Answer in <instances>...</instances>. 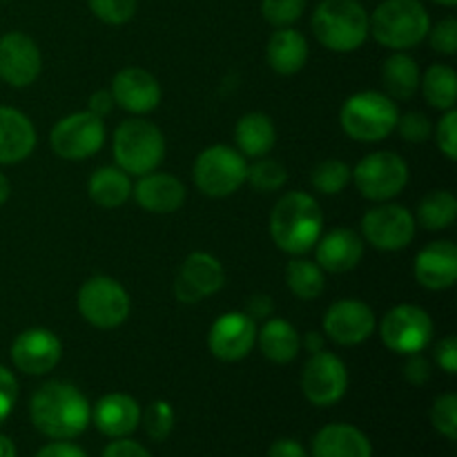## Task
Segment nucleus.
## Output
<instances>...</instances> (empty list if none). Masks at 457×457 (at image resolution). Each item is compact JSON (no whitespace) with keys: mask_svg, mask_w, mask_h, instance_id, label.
I'll use <instances>...</instances> for the list:
<instances>
[{"mask_svg":"<svg viewBox=\"0 0 457 457\" xmlns=\"http://www.w3.org/2000/svg\"><path fill=\"white\" fill-rule=\"evenodd\" d=\"M52 150L65 161H83L96 154L105 143V125L92 112H74L52 129Z\"/></svg>","mask_w":457,"mask_h":457,"instance_id":"9b49d317","label":"nucleus"},{"mask_svg":"<svg viewBox=\"0 0 457 457\" xmlns=\"http://www.w3.org/2000/svg\"><path fill=\"white\" fill-rule=\"evenodd\" d=\"M87 192L94 204L112 210L123 205L132 196V181H129V174L123 172L119 165H105L89 177Z\"/></svg>","mask_w":457,"mask_h":457,"instance_id":"c756f323","label":"nucleus"},{"mask_svg":"<svg viewBox=\"0 0 457 457\" xmlns=\"http://www.w3.org/2000/svg\"><path fill=\"white\" fill-rule=\"evenodd\" d=\"M62 355V344L52 330H22L12 344V361L25 375H45L56 369Z\"/></svg>","mask_w":457,"mask_h":457,"instance_id":"a211bd4d","label":"nucleus"},{"mask_svg":"<svg viewBox=\"0 0 457 457\" xmlns=\"http://www.w3.org/2000/svg\"><path fill=\"white\" fill-rule=\"evenodd\" d=\"M353 181L351 165L344 163L342 159H326L315 165L311 172V183L321 195H342Z\"/></svg>","mask_w":457,"mask_h":457,"instance_id":"72a5a7b5","label":"nucleus"},{"mask_svg":"<svg viewBox=\"0 0 457 457\" xmlns=\"http://www.w3.org/2000/svg\"><path fill=\"white\" fill-rule=\"evenodd\" d=\"M79 312L85 321L101 330L119 328L129 315V295L116 279L105 275L92 277L79 290Z\"/></svg>","mask_w":457,"mask_h":457,"instance_id":"6e6552de","label":"nucleus"},{"mask_svg":"<svg viewBox=\"0 0 457 457\" xmlns=\"http://www.w3.org/2000/svg\"><path fill=\"white\" fill-rule=\"evenodd\" d=\"M268 65L272 71L281 76H293L306 67L308 61V40L302 31L295 27H279L270 36L266 47Z\"/></svg>","mask_w":457,"mask_h":457,"instance_id":"a878e982","label":"nucleus"},{"mask_svg":"<svg viewBox=\"0 0 457 457\" xmlns=\"http://www.w3.org/2000/svg\"><path fill=\"white\" fill-rule=\"evenodd\" d=\"M422 94L427 103L437 110H455L457 98V76L451 65H431L420 79Z\"/></svg>","mask_w":457,"mask_h":457,"instance_id":"2f4dec72","label":"nucleus"},{"mask_svg":"<svg viewBox=\"0 0 457 457\" xmlns=\"http://www.w3.org/2000/svg\"><path fill=\"white\" fill-rule=\"evenodd\" d=\"M402 375L409 384L413 386H422L431 379V364H428L427 357L422 353H415V355H406V364L402 369Z\"/></svg>","mask_w":457,"mask_h":457,"instance_id":"c03bdc74","label":"nucleus"},{"mask_svg":"<svg viewBox=\"0 0 457 457\" xmlns=\"http://www.w3.org/2000/svg\"><path fill=\"white\" fill-rule=\"evenodd\" d=\"M431 422L440 436L446 440H457V395L453 393H445L433 402L431 409Z\"/></svg>","mask_w":457,"mask_h":457,"instance_id":"58836bf2","label":"nucleus"},{"mask_svg":"<svg viewBox=\"0 0 457 457\" xmlns=\"http://www.w3.org/2000/svg\"><path fill=\"white\" fill-rule=\"evenodd\" d=\"M353 181L364 199L388 201L409 183V165L395 152H373L355 165Z\"/></svg>","mask_w":457,"mask_h":457,"instance_id":"1a4fd4ad","label":"nucleus"},{"mask_svg":"<svg viewBox=\"0 0 457 457\" xmlns=\"http://www.w3.org/2000/svg\"><path fill=\"white\" fill-rule=\"evenodd\" d=\"M315 38L326 49L348 54L360 49L369 38V12L360 0H321L312 13Z\"/></svg>","mask_w":457,"mask_h":457,"instance_id":"7ed1b4c3","label":"nucleus"},{"mask_svg":"<svg viewBox=\"0 0 457 457\" xmlns=\"http://www.w3.org/2000/svg\"><path fill=\"white\" fill-rule=\"evenodd\" d=\"M395 128L400 129V137L406 143H427L433 134L431 120L422 112H406L404 116L400 114Z\"/></svg>","mask_w":457,"mask_h":457,"instance_id":"ea45409f","label":"nucleus"},{"mask_svg":"<svg viewBox=\"0 0 457 457\" xmlns=\"http://www.w3.org/2000/svg\"><path fill=\"white\" fill-rule=\"evenodd\" d=\"M101 457H152L150 451L145 449L138 442L128 440V437H119L116 442H112Z\"/></svg>","mask_w":457,"mask_h":457,"instance_id":"49530a36","label":"nucleus"},{"mask_svg":"<svg viewBox=\"0 0 457 457\" xmlns=\"http://www.w3.org/2000/svg\"><path fill=\"white\" fill-rule=\"evenodd\" d=\"M272 308L275 306H272V299L268 295H254V297H250L248 306H245V315L254 321L268 320L272 315Z\"/></svg>","mask_w":457,"mask_h":457,"instance_id":"8fccbe9b","label":"nucleus"},{"mask_svg":"<svg viewBox=\"0 0 457 457\" xmlns=\"http://www.w3.org/2000/svg\"><path fill=\"white\" fill-rule=\"evenodd\" d=\"M114 98H112L110 92H105V89H101V92H94L92 98H89V112L96 116H107L112 110H114Z\"/></svg>","mask_w":457,"mask_h":457,"instance_id":"3c124183","label":"nucleus"},{"mask_svg":"<svg viewBox=\"0 0 457 457\" xmlns=\"http://www.w3.org/2000/svg\"><path fill=\"white\" fill-rule=\"evenodd\" d=\"M431 29V16L420 0H382L369 16V31L379 45L395 52L422 43Z\"/></svg>","mask_w":457,"mask_h":457,"instance_id":"20e7f679","label":"nucleus"},{"mask_svg":"<svg viewBox=\"0 0 457 457\" xmlns=\"http://www.w3.org/2000/svg\"><path fill=\"white\" fill-rule=\"evenodd\" d=\"M112 98L119 107L132 114H147L161 103V85L143 67H125L112 79Z\"/></svg>","mask_w":457,"mask_h":457,"instance_id":"6ab92c4d","label":"nucleus"},{"mask_svg":"<svg viewBox=\"0 0 457 457\" xmlns=\"http://www.w3.org/2000/svg\"><path fill=\"white\" fill-rule=\"evenodd\" d=\"M112 150H114L116 165L123 172L143 177L154 172L163 161L165 138L163 132L150 120L128 119L116 128Z\"/></svg>","mask_w":457,"mask_h":457,"instance_id":"423d86ee","label":"nucleus"},{"mask_svg":"<svg viewBox=\"0 0 457 457\" xmlns=\"http://www.w3.org/2000/svg\"><path fill=\"white\" fill-rule=\"evenodd\" d=\"M226 284V272L217 257L208 253H192L183 262L177 279H174V295L183 303H196L210 295L219 293Z\"/></svg>","mask_w":457,"mask_h":457,"instance_id":"dca6fc26","label":"nucleus"},{"mask_svg":"<svg viewBox=\"0 0 457 457\" xmlns=\"http://www.w3.org/2000/svg\"><path fill=\"white\" fill-rule=\"evenodd\" d=\"M415 279L428 290H446L457 279V248L453 241H433L415 257Z\"/></svg>","mask_w":457,"mask_h":457,"instance_id":"412c9836","label":"nucleus"},{"mask_svg":"<svg viewBox=\"0 0 457 457\" xmlns=\"http://www.w3.org/2000/svg\"><path fill=\"white\" fill-rule=\"evenodd\" d=\"M94 16L105 25H125L134 18L138 0H87Z\"/></svg>","mask_w":457,"mask_h":457,"instance_id":"4c0bfd02","label":"nucleus"},{"mask_svg":"<svg viewBox=\"0 0 457 457\" xmlns=\"http://www.w3.org/2000/svg\"><path fill=\"white\" fill-rule=\"evenodd\" d=\"M364 257V239L351 228H335L315 244L317 266L333 275L351 272Z\"/></svg>","mask_w":457,"mask_h":457,"instance_id":"aec40b11","label":"nucleus"},{"mask_svg":"<svg viewBox=\"0 0 457 457\" xmlns=\"http://www.w3.org/2000/svg\"><path fill=\"white\" fill-rule=\"evenodd\" d=\"M433 3L442 4V7H455V4H457V0H433Z\"/></svg>","mask_w":457,"mask_h":457,"instance_id":"6e6d98bb","label":"nucleus"},{"mask_svg":"<svg viewBox=\"0 0 457 457\" xmlns=\"http://www.w3.org/2000/svg\"><path fill=\"white\" fill-rule=\"evenodd\" d=\"M415 217L409 208L397 204L375 205L361 217V235L382 253H397L404 250L415 237Z\"/></svg>","mask_w":457,"mask_h":457,"instance_id":"f8f14e48","label":"nucleus"},{"mask_svg":"<svg viewBox=\"0 0 457 457\" xmlns=\"http://www.w3.org/2000/svg\"><path fill=\"white\" fill-rule=\"evenodd\" d=\"M9 195H12V183H9V179L0 172V205L7 204Z\"/></svg>","mask_w":457,"mask_h":457,"instance_id":"5fc2aeb1","label":"nucleus"},{"mask_svg":"<svg viewBox=\"0 0 457 457\" xmlns=\"http://www.w3.org/2000/svg\"><path fill=\"white\" fill-rule=\"evenodd\" d=\"M379 337L397 355L422 353L433 339V320L427 311L411 303L391 308L379 324Z\"/></svg>","mask_w":457,"mask_h":457,"instance_id":"9d476101","label":"nucleus"},{"mask_svg":"<svg viewBox=\"0 0 457 457\" xmlns=\"http://www.w3.org/2000/svg\"><path fill=\"white\" fill-rule=\"evenodd\" d=\"M436 361L445 373L455 375L457 373V339L455 335L442 339L436 346Z\"/></svg>","mask_w":457,"mask_h":457,"instance_id":"a18cd8bd","label":"nucleus"},{"mask_svg":"<svg viewBox=\"0 0 457 457\" xmlns=\"http://www.w3.org/2000/svg\"><path fill=\"white\" fill-rule=\"evenodd\" d=\"M286 179H288V174H286V168L279 161L263 159L262 156L253 165H248V179L245 181H250V186L257 192H266L268 195V192H275L279 187H284Z\"/></svg>","mask_w":457,"mask_h":457,"instance_id":"f704fd0d","label":"nucleus"},{"mask_svg":"<svg viewBox=\"0 0 457 457\" xmlns=\"http://www.w3.org/2000/svg\"><path fill=\"white\" fill-rule=\"evenodd\" d=\"M346 364L333 353H312L302 373V391L315 406H333L346 395Z\"/></svg>","mask_w":457,"mask_h":457,"instance_id":"ddd939ff","label":"nucleus"},{"mask_svg":"<svg viewBox=\"0 0 457 457\" xmlns=\"http://www.w3.org/2000/svg\"><path fill=\"white\" fill-rule=\"evenodd\" d=\"M36 128L29 116L21 110L0 105V165H13L25 161L34 152Z\"/></svg>","mask_w":457,"mask_h":457,"instance_id":"b1692460","label":"nucleus"},{"mask_svg":"<svg viewBox=\"0 0 457 457\" xmlns=\"http://www.w3.org/2000/svg\"><path fill=\"white\" fill-rule=\"evenodd\" d=\"M306 12V0H262V16L272 27H293Z\"/></svg>","mask_w":457,"mask_h":457,"instance_id":"e433bc0d","label":"nucleus"},{"mask_svg":"<svg viewBox=\"0 0 457 457\" xmlns=\"http://www.w3.org/2000/svg\"><path fill=\"white\" fill-rule=\"evenodd\" d=\"M312 457H373V445L353 424H326L312 437Z\"/></svg>","mask_w":457,"mask_h":457,"instance_id":"393cba45","label":"nucleus"},{"mask_svg":"<svg viewBox=\"0 0 457 457\" xmlns=\"http://www.w3.org/2000/svg\"><path fill=\"white\" fill-rule=\"evenodd\" d=\"M29 418L45 437L74 440L92 422V406L74 384L52 379L31 395Z\"/></svg>","mask_w":457,"mask_h":457,"instance_id":"f257e3e1","label":"nucleus"},{"mask_svg":"<svg viewBox=\"0 0 457 457\" xmlns=\"http://www.w3.org/2000/svg\"><path fill=\"white\" fill-rule=\"evenodd\" d=\"M257 321L245 312H223L208 333L210 353L221 361L244 360L257 344Z\"/></svg>","mask_w":457,"mask_h":457,"instance_id":"4468645a","label":"nucleus"},{"mask_svg":"<svg viewBox=\"0 0 457 457\" xmlns=\"http://www.w3.org/2000/svg\"><path fill=\"white\" fill-rule=\"evenodd\" d=\"M302 346L306 348L311 355H312V353H320V351H324V337H321L320 333H306Z\"/></svg>","mask_w":457,"mask_h":457,"instance_id":"603ef678","label":"nucleus"},{"mask_svg":"<svg viewBox=\"0 0 457 457\" xmlns=\"http://www.w3.org/2000/svg\"><path fill=\"white\" fill-rule=\"evenodd\" d=\"M235 141L241 154L250 156V159H262L277 143L275 123L270 116L262 114V112H250V114L241 116L237 123Z\"/></svg>","mask_w":457,"mask_h":457,"instance_id":"cd10ccee","label":"nucleus"},{"mask_svg":"<svg viewBox=\"0 0 457 457\" xmlns=\"http://www.w3.org/2000/svg\"><path fill=\"white\" fill-rule=\"evenodd\" d=\"M36 457H89L80 446L71 445L70 440H54L52 445L43 446Z\"/></svg>","mask_w":457,"mask_h":457,"instance_id":"de8ad7c7","label":"nucleus"},{"mask_svg":"<svg viewBox=\"0 0 457 457\" xmlns=\"http://www.w3.org/2000/svg\"><path fill=\"white\" fill-rule=\"evenodd\" d=\"M286 284H288L290 293L297 299L303 302H311L317 299L324 293L326 277L324 270L317 266L315 262H308V259H293V262L286 266Z\"/></svg>","mask_w":457,"mask_h":457,"instance_id":"473e14b6","label":"nucleus"},{"mask_svg":"<svg viewBox=\"0 0 457 457\" xmlns=\"http://www.w3.org/2000/svg\"><path fill=\"white\" fill-rule=\"evenodd\" d=\"M324 230L320 204L306 192H288L275 204L270 214V237L284 253L306 254L315 248Z\"/></svg>","mask_w":457,"mask_h":457,"instance_id":"f03ea898","label":"nucleus"},{"mask_svg":"<svg viewBox=\"0 0 457 457\" xmlns=\"http://www.w3.org/2000/svg\"><path fill=\"white\" fill-rule=\"evenodd\" d=\"M457 219V199L449 190H433L420 201L415 223H420L427 230L437 232L446 230Z\"/></svg>","mask_w":457,"mask_h":457,"instance_id":"7c9ffc66","label":"nucleus"},{"mask_svg":"<svg viewBox=\"0 0 457 457\" xmlns=\"http://www.w3.org/2000/svg\"><path fill=\"white\" fill-rule=\"evenodd\" d=\"M436 138L437 147H440L442 154L449 161L457 159V112L446 110V114L442 116L440 123L436 128Z\"/></svg>","mask_w":457,"mask_h":457,"instance_id":"79ce46f5","label":"nucleus"},{"mask_svg":"<svg viewBox=\"0 0 457 457\" xmlns=\"http://www.w3.org/2000/svg\"><path fill=\"white\" fill-rule=\"evenodd\" d=\"M143 427H145V433L150 440L163 442L168 440L170 433L174 428V409L170 402L156 400L152 402L145 409V413H141Z\"/></svg>","mask_w":457,"mask_h":457,"instance_id":"c9c22d12","label":"nucleus"},{"mask_svg":"<svg viewBox=\"0 0 457 457\" xmlns=\"http://www.w3.org/2000/svg\"><path fill=\"white\" fill-rule=\"evenodd\" d=\"M0 457H16V445L7 436H0Z\"/></svg>","mask_w":457,"mask_h":457,"instance_id":"864d4df0","label":"nucleus"},{"mask_svg":"<svg viewBox=\"0 0 457 457\" xmlns=\"http://www.w3.org/2000/svg\"><path fill=\"white\" fill-rule=\"evenodd\" d=\"M375 330V312L360 299H339L326 311L324 333L339 346L366 342Z\"/></svg>","mask_w":457,"mask_h":457,"instance_id":"f3484780","label":"nucleus"},{"mask_svg":"<svg viewBox=\"0 0 457 457\" xmlns=\"http://www.w3.org/2000/svg\"><path fill=\"white\" fill-rule=\"evenodd\" d=\"M132 195L145 212L170 214L177 212L186 201V186L168 172H147L132 186Z\"/></svg>","mask_w":457,"mask_h":457,"instance_id":"4be33fe9","label":"nucleus"},{"mask_svg":"<svg viewBox=\"0 0 457 457\" xmlns=\"http://www.w3.org/2000/svg\"><path fill=\"white\" fill-rule=\"evenodd\" d=\"M92 420L98 431L107 437H128L137 431L141 422V406L132 395L125 393H107L92 409Z\"/></svg>","mask_w":457,"mask_h":457,"instance_id":"5701e85b","label":"nucleus"},{"mask_svg":"<svg viewBox=\"0 0 457 457\" xmlns=\"http://www.w3.org/2000/svg\"><path fill=\"white\" fill-rule=\"evenodd\" d=\"M431 47L442 56H453L457 52V21L455 18H445L436 27L428 29Z\"/></svg>","mask_w":457,"mask_h":457,"instance_id":"a19ab883","label":"nucleus"},{"mask_svg":"<svg viewBox=\"0 0 457 457\" xmlns=\"http://www.w3.org/2000/svg\"><path fill=\"white\" fill-rule=\"evenodd\" d=\"M18 400V382L13 373L4 366H0V424L12 415Z\"/></svg>","mask_w":457,"mask_h":457,"instance_id":"37998d69","label":"nucleus"},{"mask_svg":"<svg viewBox=\"0 0 457 457\" xmlns=\"http://www.w3.org/2000/svg\"><path fill=\"white\" fill-rule=\"evenodd\" d=\"M420 67L409 54L395 52L384 61L382 83L386 87V96L393 101H409L420 89Z\"/></svg>","mask_w":457,"mask_h":457,"instance_id":"c85d7f7f","label":"nucleus"},{"mask_svg":"<svg viewBox=\"0 0 457 457\" xmlns=\"http://www.w3.org/2000/svg\"><path fill=\"white\" fill-rule=\"evenodd\" d=\"M268 457H308V451L297 440L281 437V440L272 442V446L268 449Z\"/></svg>","mask_w":457,"mask_h":457,"instance_id":"09e8293b","label":"nucleus"},{"mask_svg":"<svg viewBox=\"0 0 457 457\" xmlns=\"http://www.w3.org/2000/svg\"><path fill=\"white\" fill-rule=\"evenodd\" d=\"M43 67V56L34 38L22 31H9L0 38V79L12 87L34 83Z\"/></svg>","mask_w":457,"mask_h":457,"instance_id":"2eb2a0df","label":"nucleus"},{"mask_svg":"<svg viewBox=\"0 0 457 457\" xmlns=\"http://www.w3.org/2000/svg\"><path fill=\"white\" fill-rule=\"evenodd\" d=\"M248 179V163L239 150L228 145L205 147L195 161V183L205 196L223 199L239 190Z\"/></svg>","mask_w":457,"mask_h":457,"instance_id":"0eeeda50","label":"nucleus"},{"mask_svg":"<svg viewBox=\"0 0 457 457\" xmlns=\"http://www.w3.org/2000/svg\"><path fill=\"white\" fill-rule=\"evenodd\" d=\"M400 110L391 96L382 92H357L342 105L339 120L344 132L360 143L384 141L395 129Z\"/></svg>","mask_w":457,"mask_h":457,"instance_id":"39448f33","label":"nucleus"},{"mask_svg":"<svg viewBox=\"0 0 457 457\" xmlns=\"http://www.w3.org/2000/svg\"><path fill=\"white\" fill-rule=\"evenodd\" d=\"M257 344L263 357L275 364H288L299 355L302 337L290 321L281 320V317H272V320L268 317L262 330H257Z\"/></svg>","mask_w":457,"mask_h":457,"instance_id":"bb28decb","label":"nucleus"}]
</instances>
